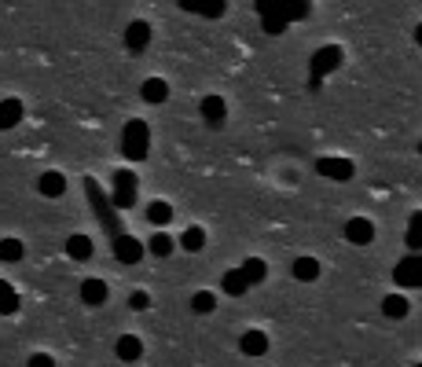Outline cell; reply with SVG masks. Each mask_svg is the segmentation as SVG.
<instances>
[{
  "label": "cell",
  "instance_id": "obj_1",
  "mask_svg": "<svg viewBox=\"0 0 422 367\" xmlns=\"http://www.w3.org/2000/svg\"><path fill=\"white\" fill-rule=\"evenodd\" d=\"M121 154L128 158V162H143V158L151 154V129H147V121H125V129H121Z\"/></svg>",
  "mask_w": 422,
  "mask_h": 367
},
{
  "label": "cell",
  "instance_id": "obj_2",
  "mask_svg": "<svg viewBox=\"0 0 422 367\" xmlns=\"http://www.w3.org/2000/svg\"><path fill=\"white\" fill-rule=\"evenodd\" d=\"M342 59H345V55H342V48H338V44H323L319 52H316L312 59H308V88L319 92L323 77L334 74L338 67H342Z\"/></svg>",
  "mask_w": 422,
  "mask_h": 367
},
{
  "label": "cell",
  "instance_id": "obj_3",
  "mask_svg": "<svg viewBox=\"0 0 422 367\" xmlns=\"http://www.w3.org/2000/svg\"><path fill=\"white\" fill-rule=\"evenodd\" d=\"M85 191H88V202H92V210H95V217H100V225H107V232H110V239L114 235H121V225H118V213H114V206H110V199L100 191V184H95L92 177L85 180Z\"/></svg>",
  "mask_w": 422,
  "mask_h": 367
},
{
  "label": "cell",
  "instance_id": "obj_4",
  "mask_svg": "<svg viewBox=\"0 0 422 367\" xmlns=\"http://www.w3.org/2000/svg\"><path fill=\"white\" fill-rule=\"evenodd\" d=\"M136 202V173L133 169H118L114 173V191H110V206L118 210H133Z\"/></svg>",
  "mask_w": 422,
  "mask_h": 367
},
{
  "label": "cell",
  "instance_id": "obj_5",
  "mask_svg": "<svg viewBox=\"0 0 422 367\" xmlns=\"http://www.w3.org/2000/svg\"><path fill=\"white\" fill-rule=\"evenodd\" d=\"M257 15H272V19H279V22H298V19H308L312 15V8L305 4V0H294V4H272V0H261L257 4Z\"/></svg>",
  "mask_w": 422,
  "mask_h": 367
},
{
  "label": "cell",
  "instance_id": "obj_6",
  "mask_svg": "<svg viewBox=\"0 0 422 367\" xmlns=\"http://www.w3.org/2000/svg\"><path fill=\"white\" fill-rule=\"evenodd\" d=\"M393 279H397V286H408V291L422 286V258H418V253H408L404 261H397Z\"/></svg>",
  "mask_w": 422,
  "mask_h": 367
},
{
  "label": "cell",
  "instance_id": "obj_7",
  "mask_svg": "<svg viewBox=\"0 0 422 367\" xmlns=\"http://www.w3.org/2000/svg\"><path fill=\"white\" fill-rule=\"evenodd\" d=\"M316 173H319V177H327V180L345 184V180H352L356 166L349 162V158H319V162H316Z\"/></svg>",
  "mask_w": 422,
  "mask_h": 367
},
{
  "label": "cell",
  "instance_id": "obj_8",
  "mask_svg": "<svg viewBox=\"0 0 422 367\" xmlns=\"http://www.w3.org/2000/svg\"><path fill=\"white\" fill-rule=\"evenodd\" d=\"M110 246H114V258L121 265H136L143 258V243H140V239H133V235H125V232L110 239Z\"/></svg>",
  "mask_w": 422,
  "mask_h": 367
},
{
  "label": "cell",
  "instance_id": "obj_9",
  "mask_svg": "<svg viewBox=\"0 0 422 367\" xmlns=\"http://www.w3.org/2000/svg\"><path fill=\"white\" fill-rule=\"evenodd\" d=\"M345 239H349L352 246L375 243V225H371L367 217H349V220H345Z\"/></svg>",
  "mask_w": 422,
  "mask_h": 367
},
{
  "label": "cell",
  "instance_id": "obj_10",
  "mask_svg": "<svg viewBox=\"0 0 422 367\" xmlns=\"http://www.w3.org/2000/svg\"><path fill=\"white\" fill-rule=\"evenodd\" d=\"M199 110H202V121L209 125V129H220V125H224V118H228V107H224V100H220V95H206Z\"/></svg>",
  "mask_w": 422,
  "mask_h": 367
},
{
  "label": "cell",
  "instance_id": "obj_11",
  "mask_svg": "<svg viewBox=\"0 0 422 367\" xmlns=\"http://www.w3.org/2000/svg\"><path fill=\"white\" fill-rule=\"evenodd\" d=\"M147 44H151V26L143 22V19L125 26V48H128V52H143Z\"/></svg>",
  "mask_w": 422,
  "mask_h": 367
},
{
  "label": "cell",
  "instance_id": "obj_12",
  "mask_svg": "<svg viewBox=\"0 0 422 367\" xmlns=\"http://www.w3.org/2000/svg\"><path fill=\"white\" fill-rule=\"evenodd\" d=\"M114 353H118V360H125V363H136V360L143 356V342L136 338V334H121V338L114 342Z\"/></svg>",
  "mask_w": 422,
  "mask_h": 367
},
{
  "label": "cell",
  "instance_id": "obj_13",
  "mask_svg": "<svg viewBox=\"0 0 422 367\" xmlns=\"http://www.w3.org/2000/svg\"><path fill=\"white\" fill-rule=\"evenodd\" d=\"M239 349H242L246 356H265V353H268V334H265V331H246V334L239 338Z\"/></svg>",
  "mask_w": 422,
  "mask_h": 367
},
{
  "label": "cell",
  "instance_id": "obj_14",
  "mask_svg": "<svg viewBox=\"0 0 422 367\" xmlns=\"http://www.w3.org/2000/svg\"><path fill=\"white\" fill-rule=\"evenodd\" d=\"M107 283L103 279H85V283H81V301H85V305H107Z\"/></svg>",
  "mask_w": 422,
  "mask_h": 367
},
{
  "label": "cell",
  "instance_id": "obj_15",
  "mask_svg": "<svg viewBox=\"0 0 422 367\" xmlns=\"http://www.w3.org/2000/svg\"><path fill=\"white\" fill-rule=\"evenodd\" d=\"M37 191L44 199H62V191H67V177H62V173H44V177L37 180Z\"/></svg>",
  "mask_w": 422,
  "mask_h": 367
},
{
  "label": "cell",
  "instance_id": "obj_16",
  "mask_svg": "<svg viewBox=\"0 0 422 367\" xmlns=\"http://www.w3.org/2000/svg\"><path fill=\"white\" fill-rule=\"evenodd\" d=\"M140 95H143L147 103H166V100H169V85L161 81V77H147V81L140 85Z\"/></svg>",
  "mask_w": 422,
  "mask_h": 367
},
{
  "label": "cell",
  "instance_id": "obj_17",
  "mask_svg": "<svg viewBox=\"0 0 422 367\" xmlns=\"http://www.w3.org/2000/svg\"><path fill=\"white\" fill-rule=\"evenodd\" d=\"M242 279H246V286H257V283H265V276H268V265L261 261V258H246L242 261Z\"/></svg>",
  "mask_w": 422,
  "mask_h": 367
},
{
  "label": "cell",
  "instance_id": "obj_18",
  "mask_svg": "<svg viewBox=\"0 0 422 367\" xmlns=\"http://www.w3.org/2000/svg\"><path fill=\"white\" fill-rule=\"evenodd\" d=\"M22 121V103L19 100H0V129H15Z\"/></svg>",
  "mask_w": 422,
  "mask_h": 367
},
{
  "label": "cell",
  "instance_id": "obj_19",
  "mask_svg": "<svg viewBox=\"0 0 422 367\" xmlns=\"http://www.w3.org/2000/svg\"><path fill=\"white\" fill-rule=\"evenodd\" d=\"M180 8H184V11H199V15H206V19H220V15L228 11V4H224V0H209V4H199V0H184Z\"/></svg>",
  "mask_w": 422,
  "mask_h": 367
},
{
  "label": "cell",
  "instance_id": "obj_20",
  "mask_svg": "<svg viewBox=\"0 0 422 367\" xmlns=\"http://www.w3.org/2000/svg\"><path fill=\"white\" fill-rule=\"evenodd\" d=\"M220 291L228 294V298H242V294L250 291V286H246V279H242V272H239V268H232V272H224V279H220Z\"/></svg>",
  "mask_w": 422,
  "mask_h": 367
},
{
  "label": "cell",
  "instance_id": "obj_21",
  "mask_svg": "<svg viewBox=\"0 0 422 367\" xmlns=\"http://www.w3.org/2000/svg\"><path fill=\"white\" fill-rule=\"evenodd\" d=\"M147 220H151L154 228L166 232V225L173 220V206H169V202H161V199H158V202H151V206H147Z\"/></svg>",
  "mask_w": 422,
  "mask_h": 367
},
{
  "label": "cell",
  "instance_id": "obj_22",
  "mask_svg": "<svg viewBox=\"0 0 422 367\" xmlns=\"http://www.w3.org/2000/svg\"><path fill=\"white\" fill-rule=\"evenodd\" d=\"M67 253L74 261H88L92 258V239L88 235H70L67 239Z\"/></svg>",
  "mask_w": 422,
  "mask_h": 367
},
{
  "label": "cell",
  "instance_id": "obj_23",
  "mask_svg": "<svg viewBox=\"0 0 422 367\" xmlns=\"http://www.w3.org/2000/svg\"><path fill=\"white\" fill-rule=\"evenodd\" d=\"M19 312V294L8 279H0V316H15Z\"/></svg>",
  "mask_w": 422,
  "mask_h": 367
},
{
  "label": "cell",
  "instance_id": "obj_24",
  "mask_svg": "<svg viewBox=\"0 0 422 367\" xmlns=\"http://www.w3.org/2000/svg\"><path fill=\"white\" fill-rule=\"evenodd\" d=\"M294 279H298V283L319 279V261H316V258H298V261H294Z\"/></svg>",
  "mask_w": 422,
  "mask_h": 367
},
{
  "label": "cell",
  "instance_id": "obj_25",
  "mask_svg": "<svg viewBox=\"0 0 422 367\" xmlns=\"http://www.w3.org/2000/svg\"><path fill=\"white\" fill-rule=\"evenodd\" d=\"M408 298H400V294H389L385 301H382V312L389 316V320H404V316H408Z\"/></svg>",
  "mask_w": 422,
  "mask_h": 367
},
{
  "label": "cell",
  "instance_id": "obj_26",
  "mask_svg": "<svg viewBox=\"0 0 422 367\" xmlns=\"http://www.w3.org/2000/svg\"><path fill=\"white\" fill-rule=\"evenodd\" d=\"M180 246H184L187 253H199V250L206 246V232H202L199 225H191V228L180 235Z\"/></svg>",
  "mask_w": 422,
  "mask_h": 367
},
{
  "label": "cell",
  "instance_id": "obj_27",
  "mask_svg": "<svg viewBox=\"0 0 422 367\" xmlns=\"http://www.w3.org/2000/svg\"><path fill=\"white\" fill-rule=\"evenodd\" d=\"M173 235H166V232H154L151 235V243H147V250L154 253V258H169V253H173Z\"/></svg>",
  "mask_w": 422,
  "mask_h": 367
},
{
  "label": "cell",
  "instance_id": "obj_28",
  "mask_svg": "<svg viewBox=\"0 0 422 367\" xmlns=\"http://www.w3.org/2000/svg\"><path fill=\"white\" fill-rule=\"evenodd\" d=\"M191 309L199 312V316H206V312H213L217 309V294H209V291H199L191 298Z\"/></svg>",
  "mask_w": 422,
  "mask_h": 367
},
{
  "label": "cell",
  "instance_id": "obj_29",
  "mask_svg": "<svg viewBox=\"0 0 422 367\" xmlns=\"http://www.w3.org/2000/svg\"><path fill=\"white\" fill-rule=\"evenodd\" d=\"M19 258H22L19 239H0V261H19Z\"/></svg>",
  "mask_w": 422,
  "mask_h": 367
},
{
  "label": "cell",
  "instance_id": "obj_30",
  "mask_svg": "<svg viewBox=\"0 0 422 367\" xmlns=\"http://www.w3.org/2000/svg\"><path fill=\"white\" fill-rule=\"evenodd\" d=\"M408 246H411V253H418V246H422V213H411V225H408Z\"/></svg>",
  "mask_w": 422,
  "mask_h": 367
},
{
  "label": "cell",
  "instance_id": "obj_31",
  "mask_svg": "<svg viewBox=\"0 0 422 367\" xmlns=\"http://www.w3.org/2000/svg\"><path fill=\"white\" fill-rule=\"evenodd\" d=\"M261 26H265V34H268V37H279L283 29H286V22H279V19H272V15H261Z\"/></svg>",
  "mask_w": 422,
  "mask_h": 367
},
{
  "label": "cell",
  "instance_id": "obj_32",
  "mask_svg": "<svg viewBox=\"0 0 422 367\" xmlns=\"http://www.w3.org/2000/svg\"><path fill=\"white\" fill-rule=\"evenodd\" d=\"M128 305H133V309H140V312H143V309H151V298H147V291H136L133 298H128Z\"/></svg>",
  "mask_w": 422,
  "mask_h": 367
},
{
  "label": "cell",
  "instance_id": "obj_33",
  "mask_svg": "<svg viewBox=\"0 0 422 367\" xmlns=\"http://www.w3.org/2000/svg\"><path fill=\"white\" fill-rule=\"evenodd\" d=\"M26 367H55V360L48 356V353H34V356H29V363H26Z\"/></svg>",
  "mask_w": 422,
  "mask_h": 367
}]
</instances>
